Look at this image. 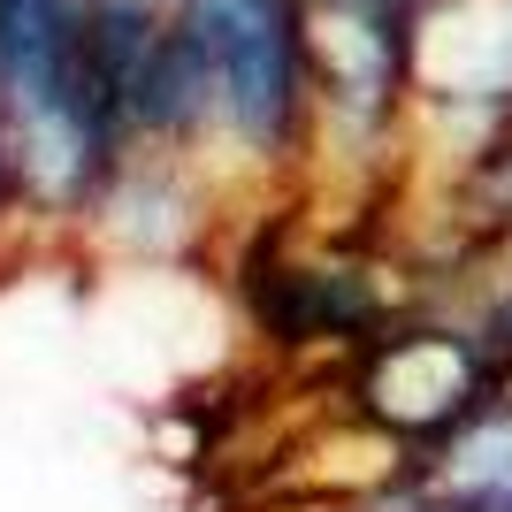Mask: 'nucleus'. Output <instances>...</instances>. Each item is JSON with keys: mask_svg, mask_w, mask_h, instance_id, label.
Returning <instances> with one entry per match:
<instances>
[{"mask_svg": "<svg viewBox=\"0 0 512 512\" xmlns=\"http://www.w3.org/2000/svg\"><path fill=\"white\" fill-rule=\"evenodd\" d=\"M184 31L214 69V100L253 146H283L306 85V16L299 0H184Z\"/></svg>", "mask_w": 512, "mask_h": 512, "instance_id": "obj_1", "label": "nucleus"}, {"mask_svg": "<svg viewBox=\"0 0 512 512\" xmlns=\"http://www.w3.org/2000/svg\"><path fill=\"white\" fill-rule=\"evenodd\" d=\"M444 490L459 512H512V398L467 406V421H451Z\"/></svg>", "mask_w": 512, "mask_h": 512, "instance_id": "obj_2", "label": "nucleus"}]
</instances>
